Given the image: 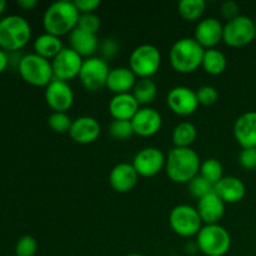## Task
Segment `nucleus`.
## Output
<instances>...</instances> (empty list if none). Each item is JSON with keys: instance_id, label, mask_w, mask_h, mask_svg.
Segmentation results:
<instances>
[{"instance_id": "obj_16", "label": "nucleus", "mask_w": 256, "mask_h": 256, "mask_svg": "<svg viewBox=\"0 0 256 256\" xmlns=\"http://www.w3.org/2000/svg\"><path fill=\"white\" fill-rule=\"evenodd\" d=\"M134 134L142 138H152L162 130V116L154 108L145 106L132 120Z\"/></svg>"}, {"instance_id": "obj_32", "label": "nucleus", "mask_w": 256, "mask_h": 256, "mask_svg": "<svg viewBox=\"0 0 256 256\" xmlns=\"http://www.w3.org/2000/svg\"><path fill=\"white\" fill-rule=\"evenodd\" d=\"M109 134L115 140H129L134 134L132 122L114 120L109 126Z\"/></svg>"}, {"instance_id": "obj_13", "label": "nucleus", "mask_w": 256, "mask_h": 256, "mask_svg": "<svg viewBox=\"0 0 256 256\" xmlns=\"http://www.w3.org/2000/svg\"><path fill=\"white\" fill-rule=\"evenodd\" d=\"M45 102L52 112H68L74 105L75 95L69 82L52 80L45 88Z\"/></svg>"}, {"instance_id": "obj_40", "label": "nucleus", "mask_w": 256, "mask_h": 256, "mask_svg": "<svg viewBox=\"0 0 256 256\" xmlns=\"http://www.w3.org/2000/svg\"><path fill=\"white\" fill-rule=\"evenodd\" d=\"M75 6L79 10L80 15L82 14H95L98 8H100L102 2L99 0H76L74 2Z\"/></svg>"}, {"instance_id": "obj_36", "label": "nucleus", "mask_w": 256, "mask_h": 256, "mask_svg": "<svg viewBox=\"0 0 256 256\" xmlns=\"http://www.w3.org/2000/svg\"><path fill=\"white\" fill-rule=\"evenodd\" d=\"M78 28L90 34L96 35L102 28V20L96 14H82Z\"/></svg>"}, {"instance_id": "obj_5", "label": "nucleus", "mask_w": 256, "mask_h": 256, "mask_svg": "<svg viewBox=\"0 0 256 256\" xmlns=\"http://www.w3.org/2000/svg\"><path fill=\"white\" fill-rule=\"evenodd\" d=\"M18 72L26 84L35 88H46L54 80L52 62L34 52L22 58Z\"/></svg>"}, {"instance_id": "obj_17", "label": "nucleus", "mask_w": 256, "mask_h": 256, "mask_svg": "<svg viewBox=\"0 0 256 256\" xmlns=\"http://www.w3.org/2000/svg\"><path fill=\"white\" fill-rule=\"evenodd\" d=\"M102 134L99 122L92 116H80L72 120L69 135L72 140L80 145H89L96 142Z\"/></svg>"}, {"instance_id": "obj_39", "label": "nucleus", "mask_w": 256, "mask_h": 256, "mask_svg": "<svg viewBox=\"0 0 256 256\" xmlns=\"http://www.w3.org/2000/svg\"><path fill=\"white\" fill-rule=\"evenodd\" d=\"M100 52L102 54V59L108 62L119 52V44L114 39H105V42L100 45Z\"/></svg>"}, {"instance_id": "obj_10", "label": "nucleus", "mask_w": 256, "mask_h": 256, "mask_svg": "<svg viewBox=\"0 0 256 256\" xmlns=\"http://www.w3.org/2000/svg\"><path fill=\"white\" fill-rule=\"evenodd\" d=\"M110 68L106 60L99 56H92L85 59L82 62L79 80L88 92H100L106 88L108 78L110 74Z\"/></svg>"}, {"instance_id": "obj_15", "label": "nucleus", "mask_w": 256, "mask_h": 256, "mask_svg": "<svg viewBox=\"0 0 256 256\" xmlns=\"http://www.w3.org/2000/svg\"><path fill=\"white\" fill-rule=\"evenodd\" d=\"M224 35V25L216 18H206L200 20L195 28L194 39L204 48L208 49H216V45L222 42Z\"/></svg>"}, {"instance_id": "obj_34", "label": "nucleus", "mask_w": 256, "mask_h": 256, "mask_svg": "<svg viewBox=\"0 0 256 256\" xmlns=\"http://www.w3.org/2000/svg\"><path fill=\"white\" fill-rule=\"evenodd\" d=\"M38 252V242L30 235L22 236L15 246V256H35Z\"/></svg>"}, {"instance_id": "obj_3", "label": "nucleus", "mask_w": 256, "mask_h": 256, "mask_svg": "<svg viewBox=\"0 0 256 256\" xmlns=\"http://www.w3.org/2000/svg\"><path fill=\"white\" fill-rule=\"evenodd\" d=\"M205 49L194 38L178 40L170 50V64L180 74H192L202 68Z\"/></svg>"}, {"instance_id": "obj_1", "label": "nucleus", "mask_w": 256, "mask_h": 256, "mask_svg": "<svg viewBox=\"0 0 256 256\" xmlns=\"http://www.w3.org/2000/svg\"><path fill=\"white\" fill-rule=\"evenodd\" d=\"M202 160L192 148H172L166 155L165 172L176 184H189L200 174Z\"/></svg>"}, {"instance_id": "obj_2", "label": "nucleus", "mask_w": 256, "mask_h": 256, "mask_svg": "<svg viewBox=\"0 0 256 256\" xmlns=\"http://www.w3.org/2000/svg\"><path fill=\"white\" fill-rule=\"evenodd\" d=\"M79 19L80 12L74 2H56L45 10L42 26L48 34L62 38L70 35L76 29Z\"/></svg>"}, {"instance_id": "obj_27", "label": "nucleus", "mask_w": 256, "mask_h": 256, "mask_svg": "<svg viewBox=\"0 0 256 256\" xmlns=\"http://www.w3.org/2000/svg\"><path fill=\"white\" fill-rule=\"evenodd\" d=\"M198 138V129L192 122H182L172 132L174 148H192Z\"/></svg>"}, {"instance_id": "obj_29", "label": "nucleus", "mask_w": 256, "mask_h": 256, "mask_svg": "<svg viewBox=\"0 0 256 256\" xmlns=\"http://www.w3.org/2000/svg\"><path fill=\"white\" fill-rule=\"evenodd\" d=\"M205 10H206V2L204 0H182L178 4L179 15L186 22L200 20Z\"/></svg>"}, {"instance_id": "obj_9", "label": "nucleus", "mask_w": 256, "mask_h": 256, "mask_svg": "<svg viewBox=\"0 0 256 256\" xmlns=\"http://www.w3.org/2000/svg\"><path fill=\"white\" fill-rule=\"evenodd\" d=\"M256 38L255 20L246 15H240L236 19L224 25L222 42L230 48H242L252 44Z\"/></svg>"}, {"instance_id": "obj_12", "label": "nucleus", "mask_w": 256, "mask_h": 256, "mask_svg": "<svg viewBox=\"0 0 256 256\" xmlns=\"http://www.w3.org/2000/svg\"><path fill=\"white\" fill-rule=\"evenodd\" d=\"M166 165V156L158 148H145L134 158L132 166L142 178H152L162 172Z\"/></svg>"}, {"instance_id": "obj_4", "label": "nucleus", "mask_w": 256, "mask_h": 256, "mask_svg": "<svg viewBox=\"0 0 256 256\" xmlns=\"http://www.w3.org/2000/svg\"><path fill=\"white\" fill-rule=\"evenodd\" d=\"M32 32V26L25 18L20 15L2 18L0 20V49L18 52L29 44Z\"/></svg>"}, {"instance_id": "obj_37", "label": "nucleus", "mask_w": 256, "mask_h": 256, "mask_svg": "<svg viewBox=\"0 0 256 256\" xmlns=\"http://www.w3.org/2000/svg\"><path fill=\"white\" fill-rule=\"evenodd\" d=\"M239 164L245 170H256V148L242 149L239 154Z\"/></svg>"}, {"instance_id": "obj_43", "label": "nucleus", "mask_w": 256, "mask_h": 256, "mask_svg": "<svg viewBox=\"0 0 256 256\" xmlns=\"http://www.w3.org/2000/svg\"><path fill=\"white\" fill-rule=\"evenodd\" d=\"M5 9H6V2L5 0H0V16L4 14Z\"/></svg>"}, {"instance_id": "obj_7", "label": "nucleus", "mask_w": 256, "mask_h": 256, "mask_svg": "<svg viewBox=\"0 0 256 256\" xmlns=\"http://www.w3.org/2000/svg\"><path fill=\"white\" fill-rule=\"evenodd\" d=\"M162 66V52L155 45L142 44L135 48L129 58V68L139 79H152Z\"/></svg>"}, {"instance_id": "obj_45", "label": "nucleus", "mask_w": 256, "mask_h": 256, "mask_svg": "<svg viewBox=\"0 0 256 256\" xmlns=\"http://www.w3.org/2000/svg\"><path fill=\"white\" fill-rule=\"evenodd\" d=\"M255 26H256V19H255Z\"/></svg>"}, {"instance_id": "obj_24", "label": "nucleus", "mask_w": 256, "mask_h": 256, "mask_svg": "<svg viewBox=\"0 0 256 256\" xmlns=\"http://www.w3.org/2000/svg\"><path fill=\"white\" fill-rule=\"evenodd\" d=\"M69 44L70 49L78 52L82 59L84 58H86V59L92 58L100 48L99 39H98L96 35L84 32L79 28H76L69 35Z\"/></svg>"}, {"instance_id": "obj_19", "label": "nucleus", "mask_w": 256, "mask_h": 256, "mask_svg": "<svg viewBox=\"0 0 256 256\" xmlns=\"http://www.w3.org/2000/svg\"><path fill=\"white\" fill-rule=\"evenodd\" d=\"M234 136L242 149L256 148V112H248L236 119Z\"/></svg>"}, {"instance_id": "obj_26", "label": "nucleus", "mask_w": 256, "mask_h": 256, "mask_svg": "<svg viewBox=\"0 0 256 256\" xmlns=\"http://www.w3.org/2000/svg\"><path fill=\"white\" fill-rule=\"evenodd\" d=\"M202 69L210 75H222L228 68V59L222 52L218 49L205 50L204 59H202Z\"/></svg>"}, {"instance_id": "obj_22", "label": "nucleus", "mask_w": 256, "mask_h": 256, "mask_svg": "<svg viewBox=\"0 0 256 256\" xmlns=\"http://www.w3.org/2000/svg\"><path fill=\"white\" fill-rule=\"evenodd\" d=\"M139 110V102H136V99H135L132 92L114 95L109 102V112L110 115L114 118V120L132 122Z\"/></svg>"}, {"instance_id": "obj_44", "label": "nucleus", "mask_w": 256, "mask_h": 256, "mask_svg": "<svg viewBox=\"0 0 256 256\" xmlns=\"http://www.w3.org/2000/svg\"><path fill=\"white\" fill-rule=\"evenodd\" d=\"M125 256H145V255H142V254H129V255H125Z\"/></svg>"}, {"instance_id": "obj_41", "label": "nucleus", "mask_w": 256, "mask_h": 256, "mask_svg": "<svg viewBox=\"0 0 256 256\" xmlns=\"http://www.w3.org/2000/svg\"><path fill=\"white\" fill-rule=\"evenodd\" d=\"M9 54L6 52H4V50L0 49V74H2L9 68Z\"/></svg>"}, {"instance_id": "obj_42", "label": "nucleus", "mask_w": 256, "mask_h": 256, "mask_svg": "<svg viewBox=\"0 0 256 256\" xmlns=\"http://www.w3.org/2000/svg\"><path fill=\"white\" fill-rule=\"evenodd\" d=\"M16 4L20 9L25 10V12H30V10H32L36 6L38 2L36 0H19Z\"/></svg>"}, {"instance_id": "obj_18", "label": "nucleus", "mask_w": 256, "mask_h": 256, "mask_svg": "<svg viewBox=\"0 0 256 256\" xmlns=\"http://www.w3.org/2000/svg\"><path fill=\"white\" fill-rule=\"evenodd\" d=\"M139 175L132 164L120 162L115 165L109 175V184L114 192L119 194H128L132 192L139 182Z\"/></svg>"}, {"instance_id": "obj_14", "label": "nucleus", "mask_w": 256, "mask_h": 256, "mask_svg": "<svg viewBox=\"0 0 256 256\" xmlns=\"http://www.w3.org/2000/svg\"><path fill=\"white\" fill-rule=\"evenodd\" d=\"M166 104L174 114L179 116H190L199 108L196 92L188 86H175L169 92Z\"/></svg>"}, {"instance_id": "obj_21", "label": "nucleus", "mask_w": 256, "mask_h": 256, "mask_svg": "<svg viewBox=\"0 0 256 256\" xmlns=\"http://www.w3.org/2000/svg\"><path fill=\"white\" fill-rule=\"evenodd\" d=\"M214 192L225 204H238L246 195V186L236 176H224L214 185Z\"/></svg>"}, {"instance_id": "obj_33", "label": "nucleus", "mask_w": 256, "mask_h": 256, "mask_svg": "<svg viewBox=\"0 0 256 256\" xmlns=\"http://www.w3.org/2000/svg\"><path fill=\"white\" fill-rule=\"evenodd\" d=\"M188 190H189L190 195L195 199L200 200L202 198L206 196L208 194L214 192V185L210 184L208 180H205L204 178L198 175L196 178L192 180V182L188 184Z\"/></svg>"}, {"instance_id": "obj_38", "label": "nucleus", "mask_w": 256, "mask_h": 256, "mask_svg": "<svg viewBox=\"0 0 256 256\" xmlns=\"http://www.w3.org/2000/svg\"><path fill=\"white\" fill-rule=\"evenodd\" d=\"M222 15L228 22L236 19L240 16V6L234 0H226L222 4Z\"/></svg>"}, {"instance_id": "obj_30", "label": "nucleus", "mask_w": 256, "mask_h": 256, "mask_svg": "<svg viewBox=\"0 0 256 256\" xmlns=\"http://www.w3.org/2000/svg\"><path fill=\"white\" fill-rule=\"evenodd\" d=\"M199 175L208 180L212 185H215L224 178V168L219 160L210 158L202 162Z\"/></svg>"}, {"instance_id": "obj_8", "label": "nucleus", "mask_w": 256, "mask_h": 256, "mask_svg": "<svg viewBox=\"0 0 256 256\" xmlns=\"http://www.w3.org/2000/svg\"><path fill=\"white\" fill-rule=\"evenodd\" d=\"M169 224L172 232L182 238L196 236L202 228V220L196 208L190 205H178L169 215Z\"/></svg>"}, {"instance_id": "obj_25", "label": "nucleus", "mask_w": 256, "mask_h": 256, "mask_svg": "<svg viewBox=\"0 0 256 256\" xmlns=\"http://www.w3.org/2000/svg\"><path fill=\"white\" fill-rule=\"evenodd\" d=\"M64 48L62 38L48 34V32L39 35L34 40V54L39 55L49 62H52L62 52Z\"/></svg>"}, {"instance_id": "obj_20", "label": "nucleus", "mask_w": 256, "mask_h": 256, "mask_svg": "<svg viewBox=\"0 0 256 256\" xmlns=\"http://www.w3.org/2000/svg\"><path fill=\"white\" fill-rule=\"evenodd\" d=\"M225 202L214 192L198 200L196 210L205 225L219 224L225 214Z\"/></svg>"}, {"instance_id": "obj_11", "label": "nucleus", "mask_w": 256, "mask_h": 256, "mask_svg": "<svg viewBox=\"0 0 256 256\" xmlns=\"http://www.w3.org/2000/svg\"><path fill=\"white\" fill-rule=\"evenodd\" d=\"M84 59L70 48H64L62 52L52 62L54 80L69 82L79 78Z\"/></svg>"}, {"instance_id": "obj_31", "label": "nucleus", "mask_w": 256, "mask_h": 256, "mask_svg": "<svg viewBox=\"0 0 256 256\" xmlns=\"http://www.w3.org/2000/svg\"><path fill=\"white\" fill-rule=\"evenodd\" d=\"M72 120L66 112H52L48 119V125L56 134H66L70 132Z\"/></svg>"}, {"instance_id": "obj_23", "label": "nucleus", "mask_w": 256, "mask_h": 256, "mask_svg": "<svg viewBox=\"0 0 256 256\" xmlns=\"http://www.w3.org/2000/svg\"><path fill=\"white\" fill-rule=\"evenodd\" d=\"M138 78L130 68H115L110 70L109 78L106 82V88L114 95L129 94L136 85Z\"/></svg>"}, {"instance_id": "obj_35", "label": "nucleus", "mask_w": 256, "mask_h": 256, "mask_svg": "<svg viewBox=\"0 0 256 256\" xmlns=\"http://www.w3.org/2000/svg\"><path fill=\"white\" fill-rule=\"evenodd\" d=\"M198 102L204 106H212L219 100V92L212 85H204L196 90Z\"/></svg>"}, {"instance_id": "obj_6", "label": "nucleus", "mask_w": 256, "mask_h": 256, "mask_svg": "<svg viewBox=\"0 0 256 256\" xmlns=\"http://www.w3.org/2000/svg\"><path fill=\"white\" fill-rule=\"evenodd\" d=\"M196 245L206 256H225L232 248V236L220 224L205 225L196 235Z\"/></svg>"}, {"instance_id": "obj_28", "label": "nucleus", "mask_w": 256, "mask_h": 256, "mask_svg": "<svg viewBox=\"0 0 256 256\" xmlns=\"http://www.w3.org/2000/svg\"><path fill=\"white\" fill-rule=\"evenodd\" d=\"M139 105H150L158 95V86L152 79H139L132 92Z\"/></svg>"}]
</instances>
